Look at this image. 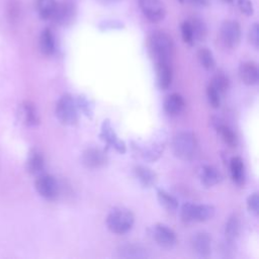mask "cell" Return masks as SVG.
Masks as SVG:
<instances>
[{
	"instance_id": "30",
	"label": "cell",
	"mask_w": 259,
	"mask_h": 259,
	"mask_svg": "<svg viewBox=\"0 0 259 259\" xmlns=\"http://www.w3.org/2000/svg\"><path fill=\"white\" fill-rule=\"evenodd\" d=\"M197 59L200 65L207 71H212L215 67V60L211 53L206 48H202L197 52Z\"/></svg>"
},
{
	"instance_id": "8",
	"label": "cell",
	"mask_w": 259,
	"mask_h": 259,
	"mask_svg": "<svg viewBox=\"0 0 259 259\" xmlns=\"http://www.w3.org/2000/svg\"><path fill=\"white\" fill-rule=\"evenodd\" d=\"M150 234L152 239L156 242L160 247L170 249L175 246L177 242V237L175 232L168 227L167 225L158 223L151 227Z\"/></svg>"
},
{
	"instance_id": "40",
	"label": "cell",
	"mask_w": 259,
	"mask_h": 259,
	"mask_svg": "<svg viewBox=\"0 0 259 259\" xmlns=\"http://www.w3.org/2000/svg\"><path fill=\"white\" fill-rule=\"evenodd\" d=\"M224 2H229V3H231V2H233L234 0H223Z\"/></svg>"
},
{
	"instance_id": "36",
	"label": "cell",
	"mask_w": 259,
	"mask_h": 259,
	"mask_svg": "<svg viewBox=\"0 0 259 259\" xmlns=\"http://www.w3.org/2000/svg\"><path fill=\"white\" fill-rule=\"evenodd\" d=\"M238 3V7L240 9V11L247 15V16H251L254 13V7L252 4L251 0H237Z\"/></svg>"
},
{
	"instance_id": "13",
	"label": "cell",
	"mask_w": 259,
	"mask_h": 259,
	"mask_svg": "<svg viewBox=\"0 0 259 259\" xmlns=\"http://www.w3.org/2000/svg\"><path fill=\"white\" fill-rule=\"evenodd\" d=\"M193 252L200 257H208L211 253V237L206 232H197L190 239Z\"/></svg>"
},
{
	"instance_id": "18",
	"label": "cell",
	"mask_w": 259,
	"mask_h": 259,
	"mask_svg": "<svg viewBox=\"0 0 259 259\" xmlns=\"http://www.w3.org/2000/svg\"><path fill=\"white\" fill-rule=\"evenodd\" d=\"M19 116L22 122L28 126H35L39 123V116L34 104L30 101H23L19 107Z\"/></svg>"
},
{
	"instance_id": "1",
	"label": "cell",
	"mask_w": 259,
	"mask_h": 259,
	"mask_svg": "<svg viewBox=\"0 0 259 259\" xmlns=\"http://www.w3.org/2000/svg\"><path fill=\"white\" fill-rule=\"evenodd\" d=\"M149 53L155 64L171 63L174 55V45L169 34L164 31H156L148 41Z\"/></svg>"
},
{
	"instance_id": "26",
	"label": "cell",
	"mask_w": 259,
	"mask_h": 259,
	"mask_svg": "<svg viewBox=\"0 0 259 259\" xmlns=\"http://www.w3.org/2000/svg\"><path fill=\"white\" fill-rule=\"evenodd\" d=\"M26 167L29 173L34 175L40 174L45 167V160L42 155L37 151H32L28 156Z\"/></svg>"
},
{
	"instance_id": "35",
	"label": "cell",
	"mask_w": 259,
	"mask_h": 259,
	"mask_svg": "<svg viewBox=\"0 0 259 259\" xmlns=\"http://www.w3.org/2000/svg\"><path fill=\"white\" fill-rule=\"evenodd\" d=\"M259 198H258V193L257 192H253L252 194H250L247 198V208L248 210L255 217L258 215L259 212Z\"/></svg>"
},
{
	"instance_id": "20",
	"label": "cell",
	"mask_w": 259,
	"mask_h": 259,
	"mask_svg": "<svg viewBox=\"0 0 259 259\" xmlns=\"http://www.w3.org/2000/svg\"><path fill=\"white\" fill-rule=\"evenodd\" d=\"M184 99L179 93H171L164 100V110L168 115H178L184 108Z\"/></svg>"
},
{
	"instance_id": "12",
	"label": "cell",
	"mask_w": 259,
	"mask_h": 259,
	"mask_svg": "<svg viewBox=\"0 0 259 259\" xmlns=\"http://www.w3.org/2000/svg\"><path fill=\"white\" fill-rule=\"evenodd\" d=\"M82 164L88 169H98L107 163V155L99 148H87L81 156Z\"/></svg>"
},
{
	"instance_id": "3",
	"label": "cell",
	"mask_w": 259,
	"mask_h": 259,
	"mask_svg": "<svg viewBox=\"0 0 259 259\" xmlns=\"http://www.w3.org/2000/svg\"><path fill=\"white\" fill-rule=\"evenodd\" d=\"M105 224L111 233L122 235L132 230L135 224V214L128 208L114 207L108 212Z\"/></svg>"
},
{
	"instance_id": "28",
	"label": "cell",
	"mask_w": 259,
	"mask_h": 259,
	"mask_svg": "<svg viewBox=\"0 0 259 259\" xmlns=\"http://www.w3.org/2000/svg\"><path fill=\"white\" fill-rule=\"evenodd\" d=\"M191 29H192V33H193V38L194 41H201L204 40L207 34V28L206 25L204 23V21L201 18L198 17H192L190 19H188Z\"/></svg>"
},
{
	"instance_id": "38",
	"label": "cell",
	"mask_w": 259,
	"mask_h": 259,
	"mask_svg": "<svg viewBox=\"0 0 259 259\" xmlns=\"http://www.w3.org/2000/svg\"><path fill=\"white\" fill-rule=\"evenodd\" d=\"M192 5L198 6V7H203L207 6L209 3V0H188Z\"/></svg>"
},
{
	"instance_id": "34",
	"label": "cell",
	"mask_w": 259,
	"mask_h": 259,
	"mask_svg": "<svg viewBox=\"0 0 259 259\" xmlns=\"http://www.w3.org/2000/svg\"><path fill=\"white\" fill-rule=\"evenodd\" d=\"M181 35H182V39L185 44H187L189 46H192L194 44L193 33H192V29H191L188 19L183 21L181 24Z\"/></svg>"
},
{
	"instance_id": "24",
	"label": "cell",
	"mask_w": 259,
	"mask_h": 259,
	"mask_svg": "<svg viewBox=\"0 0 259 259\" xmlns=\"http://www.w3.org/2000/svg\"><path fill=\"white\" fill-rule=\"evenodd\" d=\"M55 37L51 29L46 28L41 31L39 36V49L46 56H51L55 52Z\"/></svg>"
},
{
	"instance_id": "33",
	"label": "cell",
	"mask_w": 259,
	"mask_h": 259,
	"mask_svg": "<svg viewBox=\"0 0 259 259\" xmlns=\"http://www.w3.org/2000/svg\"><path fill=\"white\" fill-rule=\"evenodd\" d=\"M206 96L209 104L213 108H219L221 105V93L210 84L206 88Z\"/></svg>"
},
{
	"instance_id": "19",
	"label": "cell",
	"mask_w": 259,
	"mask_h": 259,
	"mask_svg": "<svg viewBox=\"0 0 259 259\" xmlns=\"http://www.w3.org/2000/svg\"><path fill=\"white\" fill-rule=\"evenodd\" d=\"M198 177L205 187H211L222 180L221 172L211 165H203L198 170Z\"/></svg>"
},
{
	"instance_id": "11",
	"label": "cell",
	"mask_w": 259,
	"mask_h": 259,
	"mask_svg": "<svg viewBox=\"0 0 259 259\" xmlns=\"http://www.w3.org/2000/svg\"><path fill=\"white\" fill-rule=\"evenodd\" d=\"M139 5L143 14L151 22H159L165 17L166 10L161 0H139Z\"/></svg>"
},
{
	"instance_id": "14",
	"label": "cell",
	"mask_w": 259,
	"mask_h": 259,
	"mask_svg": "<svg viewBox=\"0 0 259 259\" xmlns=\"http://www.w3.org/2000/svg\"><path fill=\"white\" fill-rule=\"evenodd\" d=\"M134 174L140 184L146 188L155 186L158 181L157 173L153 169L145 165H136L134 167Z\"/></svg>"
},
{
	"instance_id": "37",
	"label": "cell",
	"mask_w": 259,
	"mask_h": 259,
	"mask_svg": "<svg viewBox=\"0 0 259 259\" xmlns=\"http://www.w3.org/2000/svg\"><path fill=\"white\" fill-rule=\"evenodd\" d=\"M259 26L257 23H254L251 28H250V31H249V39H250V42L252 44V46L255 48V49H258L259 47Z\"/></svg>"
},
{
	"instance_id": "31",
	"label": "cell",
	"mask_w": 259,
	"mask_h": 259,
	"mask_svg": "<svg viewBox=\"0 0 259 259\" xmlns=\"http://www.w3.org/2000/svg\"><path fill=\"white\" fill-rule=\"evenodd\" d=\"M210 85L213 86L221 94H223L229 89L230 81L224 73H218L212 77Z\"/></svg>"
},
{
	"instance_id": "25",
	"label": "cell",
	"mask_w": 259,
	"mask_h": 259,
	"mask_svg": "<svg viewBox=\"0 0 259 259\" xmlns=\"http://www.w3.org/2000/svg\"><path fill=\"white\" fill-rule=\"evenodd\" d=\"M36 10L44 19H52L58 6L56 0H35Z\"/></svg>"
},
{
	"instance_id": "39",
	"label": "cell",
	"mask_w": 259,
	"mask_h": 259,
	"mask_svg": "<svg viewBox=\"0 0 259 259\" xmlns=\"http://www.w3.org/2000/svg\"><path fill=\"white\" fill-rule=\"evenodd\" d=\"M97 1L100 3H103V4H109V3H115L119 0H97Z\"/></svg>"
},
{
	"instance_id": "22",
	"label": "cell",
	"mask_w": 259,
	"mask_h": 259,
	"mask_svg": "<svg viewBox=\"0 0 259 259\" xmlns=\"http://www.w3.org/2000/svg\"><path fill=\"white\" fill-rule=\"evenodd\" d=\"M230 172L233 181L238 185H243L245 182V167L243 160L240 157H233L230 161Z\"/></svg>"
},
{
	"instance_id": "7",
	"label": "cell",
	"mask_w": 259,
	"mask_h": 259,
	"mask_svg": "<svg viewBox=\"0 0 259 259\" xmlns=\"http://www.w3.org/2000/svg\"><path fill=\"white\" fill-rule=\"evenodd\" d=\"M222 42L228 49H237L241 42L242 31L239 22L235 20H226L223 22L220 30Z\"/></svg>"
},
{
	"instance_id": "29",
	"label": "cell",
	"mask_w": 259,
	"mask_h": 259,
	"mask_svg": "<svg viewBox=\"0 0 259 259\" xmlns=\"http://www.w3.org/2000/svg\"><path fill=\"white\" fill-rule=\"evenodd\" d=\"M72 15H73V9H72V6L70 4H68V3H63V4L58 3L57 9H56L55 14H54L52 19H54L58 23L65 24L71 19Z\"/></svg>"
},
{
	"instance_id": "10",
	"label": "cell",
	"mask_w": 259,
	"mask_h": 259,
	"mask_svg": "<svg viewBox=\"0 0 259 259\" xmlns=\"http://www.w3.org/2000/svg\"><path fill=\"white\" fill-rule=\"evenodd\" d=\"M99 137L104 143H106V145L108 147H111L116 152H118L120 154H123L126 152L125 143L121 139H119V137L115 133L113 126L111 125V123L108 119L103 120V122L101 124Z\"/></svg>"
},
{
	"instance_id": "41",
	"label": "cell",
	"mask_w": 259,
	"mask_h": 259,
	"mask_svg": "<svg viewBox=\"0 0 259 259\" xmlns=\"http://www.w3.org/2000/svg\"><path fill=\"white\" fill-rule=\"evenodd\" d=\"M179 2H180V3H183V2H184V0H179Z\"/></svg>"
},
{
	"instance_id": "16",
	"label": "cell",
	"mask_w": 259,
	"mask_h": 259,
	"mask_svg": "<svg viewBox=\"0 0 259 259\" xmlns=\"http://www.w3.org/2000/svg\"><path fill=\"white\" fill-rule=\"evenodd\" d=\"M118 257L121 258H147L149 257V251L147 248L139 244L126 243L120 245L117 250Z\"/></svg>"
},
{
	"instance_id": "17",
	"label": "cell",
	"mask_w": 259,
	"mask_h": 259,
	"mask_svg": "<svg viewBox=\"0 0 259 259\" xmlns=\"http://www.w3.org/2000/svg\"><path fill=\"white\" fill-rule=\"evenodd\" d=\"M156 66V76L157 84L160 89L166 90L170 87L173 79V72L171 63H157Z\"/></svg>"
},
{
	"instance_id": "6",
	"label": "cell",
	"mask_w": 259,
	"mask_h": 259,
	"mask_svg": "<svg viewBox=\"0 0 259 259\" xmlns=\"http://www.w3.org/2000/svg\"><path fill=\"white\" fill-rule=\"evenodd\" d=\"M56 116L64 125H75L78 122V111L73 96L66 93L60 97L56 104Z\"/></svg>"
},
{
	"instance_id": "27",
	"label": "cell",
	"mask_w": 259,
	"mask_h": 259,
	"mask_svg": "<svg viewBox=\"0 0 259 259\" xmlns=\"http://www.w3.org/2000/svg\"><path fill=\"white\" fill-rule=\"evenodd\" d=\"M157 199L159 203L168 211H174L178 208L177 198L164 189L157 190Z\"/></svg>"
},
{
	"instance_id": "4",
	"label": "cell",
	"mask_w": 259,
	"mask_h": 259,
	"mask_svg": "<svg viewBox=\"0 0 259 259\" xmlns=\"http://www.w3.org/2000/svg\"><path fill=\"white\" fill-rule=\"evenodd\" d=\"M166 134L162 131L155 138L147 142H133V149L136 154L143 160L148 162H154L158 160L164 149L167 141Z\"/></svg>"
},
{
	"instance_id": "9",
	"label": "cell",
	"mask_w": 259,
	"mask_h": 259,
	"mask_svg": "<svg viewBox=\"0 0 259 259\" xmlns=\"http://www.w3.org/2000/svg\"><path fill=\"white\" fill-rule=\"evenodd\" d=\"M34 186L38 194L46 199L53 200L57 198L59 194V184L56 178L50 174H38L34 182Z\"/></svg>"
},
{
	"instance_id": "32",
	"label": "cell",
	"mask_w": 259,
	"mask_h": 259,
	"mask_svg": "<svg viewBox=\"0 0 259 259\" xmlns=\"http://www.w3.org/2000/svg\"><path fill=\"white\" fill-rule=\"evenodd\" d=\"M75 101H76L77 108H79L86 116L92 117L94 105H93V103L90 101V99L87 98V96H85V95H79V96L76 98Z\"/></svg>"
},
{
	"instance_id": "5",
	"label": "cell",
	"mask_w": 259,
	"mask_h": 259,
	"mask_svg": "<svg viewBox=\"0 0 259 259\" xmlns=\"http://www.w3.org/2000/svg\"><path fill=\"white\" fill-rule=\"evenodd\" d=\"M215 208L211 204L186 202L181 207V220L186 224L202 223L214 217Z\"/></svg>"
},
{
	"instance_id": "15",
	"label": "cell",
	"mask_w": 259,
	"mask_h": 259,
	"mask_svg": "<svg viewBox=\"0 0 259 259\" xmlns=\"http://www.w3.org/2000/svg\"><path fill=\"white\" fill-rule=\"evenodd\" d=\"M239 76L244 84L253 86L258 83L259 71L257 64L252 61L244 62L239 67Z\"/></svg>"
},
{
	"instance_id": "2",
	"label": "cell",
	"mask_w": 259,
	"mask_h": 259,
	"mask_svg": "<svg viewBox=\"0 0 259 259\" xmlns=\"http://www.w3.org/2000/svg\"><path fill=\"white\" fill-rule=\"evenodd\" d=\"M198 150L197 139L190 131H180L172 139V151L174 155L183 160L190 161L195 158Z\"/></svg>"
},
{
	"instance_id": "23",
	"label": "cell",
	"mask_w": 259,
	"mask_h": 259,
	"mask_svg": "<svg viewBox=\"0 0 259 259\" xmlns=\"http://www.w3.org/2000/svg\"><path fill=\"white\" fill-rule=\"evenodd\" d=\"M240 231H241L240 219L237 214H232L228 219L225 226L226 241L229 243H233L234 241H236L240 235Z\"/></svg>"
},
{
	"instance_id": "21",
	"label": "cell",
	"mask_w": 259,
	"mask_h": 259,
	"mask_svg": "<svg viewBox=\"0 0 259 259\" xmlns=\"http://www.w3.org/2000/svg\"><path fill=\"white\" fill-rule=\"evenodd\" d=\"M212 122L215 130L218 131V134L221 136L222 140L224 141V143L230 147H236L238 143V139L235 133L232 131V128L224 124L219 118H215Z\"/></svg>"
}]
</instances>
